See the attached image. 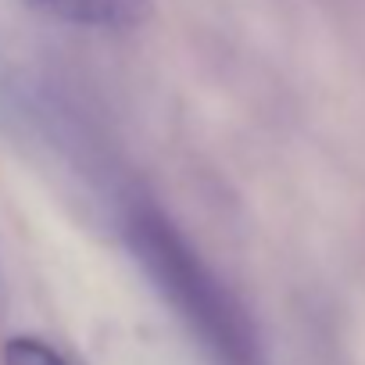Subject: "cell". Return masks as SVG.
Wrapping results in <instances>:
<instances>
[{
  "label": "cell",
  "mask_w": 365,
  "mask_h": 365,
  "mask_svg": "<svg viewBox=\"0 0 365 365\" xmlns=\"http://www.w3.org/2000/svg\"><path fill=\"white\" fill-rule=\"evenodd\" d=\"M125 233L154 287L179 308V315L190 322V329L219 358V365H265L244 308L208 272L194 247L172 230V222H165L150 208H136Z\"/></svg>",
  "instance_id": "obj_1"
},
{
  "label": "cell",
  "mask_w": 365,
  "mask_h": 365,
  "mask_svg": "<svg viewBox=\"0 0 365 365\" xmlns=\"http://www.w3.org/2000/svg\"><path fill=\"white\" fill-rule=\"evenodd\" d=\"M0 354H4V365H76L68 354L40 336H11Z\"/></svg>",
  "instance_id": "obj_3"
},
{
  "label": "cell",
  "mask_w": 365,
  "mask_h": 365,
  "mask_svg": "<svg viewBox=\"0 0 365 365\" xmlns=\"http://www.w3.org/2000/svg\"><path fill=\"white\" fill-rule=\"evenodd\" d=\"M51 19L86 29H133L147 15V0H29Z\"/></svg>",
  "instance_id": "obj_2"
}]
</instances>
